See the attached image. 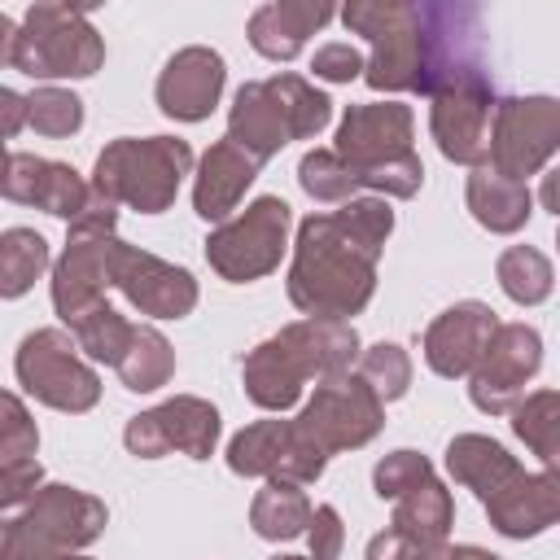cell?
<instances>
[{
    "label": "cell",
    "mask_w": 560,
    "mask_h": 560,
    "mask_svg": "<svg viewBox=\"0 0 560 560\" xmlns=\"http://www.w3.org/2000/svg\"><path fill=\"white\" fill-rule=\"evenodd\" d=\"M105 521H109V512L96 494L48 481L22 512H9V521L0 529V560L74 556L79 547H88L105 534Z\"/></svg>",
    "instance_id": "6"
},
{
    "label": "cell",
    "mask_w": 560,
    "mask_h": 560,
    "mask_svg": "<svg viewBox=\"0 0 560 560\" xmlns=\"http://www.w3.org/2000/svg\"><path fill=\"white\" fill-rule=\"evenodd\" d=\"M258 158H249L241 144H232L228 136L214 140L201 162H197V179H192V210L206 223H228V214L241 206L245 188L258 179Z\"/></svg>",
    "instance_id": "21"
},
{
    "label": "cell",
    "mask_w": 560,
    "mask_h": 560,
    "mask_svg": "<svg viewBox=\"0 0 560 560\" xmlns=\"http://www.w3.org/2000/svg\"><path fill=\"white\" fill-rule=\"evenodd\" d=\"M464 201H468L472 219H477L486 232H499V236L521 232V228L529 223V214H534V192H529V184L499 175L490 162L468 175Z\"/></svg>",
    "instance_id": "24"
},
{
    "label": "cell",
    "mask_w": 560,
    "mask_h": 560,
    "mask_svg": "<svg viewBox=\"0 0 560 560\" xmlns=\"http://www.w3.org/2000/svg\"><path fill=\"white\" fill-rule=\"evenodd\" d=\"M271 560H311V556H271Z\"/></svg>",
    "instance_id": "47"
},
{
    "label": "cell",
    "mask_w": 560,
    "mask_h": 560,
    "mask_svg": "<svg viewBox=\"0 0 560 560\" xmlns=\"http://www.w3.org/2000/svg\"><path fill=\"white\" fill-rule=\"evenodd\" d=\"M411 131H416V118H411V105L402 101H368V105H350L337 122V158H346L359 175V188L368 175L411 158Z\"/></svg>",
    "instance_id": "15"
},
{
    "label": "cell",
    "mask_w": 560,
    "mask_h": 560,
    "mask_svg": "<svg viewBox=\"0 0 560 560\" xmlns=\"http://www.w3.org/2000/svg\"><path fill=\"white\" fill-rule=\"evenodd\" d=\"M293 459V420H254L228 442V468L236 477L284 481Z\"/></svg>",
    "instance_id": "26"
},
{
    "label": "cell",
    "mask_w": 560,
    "mask_h": 560,
    "mask_svg": "<svg viewBox=\"0 0 560 560\" xmlns=\"http://www.w3.org/2000/svg\"><path fill=\"white\" fill-rule=\"evenodd\" d=\"M538 201L560 219V166L551 175H542V188H538Z\"/></svg>",
    "instance_id": "45"
},
{
    "label": "cell",
    "mask_w": 560,
    "mask_h": 560,
    "mask_svg": "<svg viewBox=\"0 0 560 560\" xmlns=\"http://www.w3.org/2000/svg\"><path fill=\"white\" fill-rule=\"evenodd\" d=\"M61 560H88V556H79V551H74V556H61Z\"/></svg>",
    "instance_id": "48"
},
{
    "label": "cell",
    "mask_w": 560,
    "mask_h": 560,
    "mask_svg": "<svg viewBox=\"0 0 560 560\" xmlns=\"http://www.w3.org/2000/svg\"><path fill=\"white\" fill-rule=\"evenodd\" d=\"M556 249H560V228H556Z\"/></svg>",
    "instance_id": "49"
},
{
    "label": "cell",
    "mask_w": 560,
    "mask_h": 560,
    "mask_svg": "<svg viewBox=\"0 0 560 560\" xmlns=\"http://www.w3.org/2000/svg\"><path fill=\"white\" fill-rule=\"evenodd\" d=\"M332 4L328 0H267L249 13V44L254 52H262L267 61H293L306 39L332 22Z\"/></svg>",
    "instance_id": "22"
},
{
    "label": "cell",
    "mask_w": 560,
    "mask_h": 560,
    "mask_svg": "<svg viewBox=\"0 0 560 560\" xmlns=\"http://www.w3.org/2000/svg\"><path fill=\"white\" fill-rule=\"evenodd\" d=\"M44 486V468L39 459H18V464H0V508L4 512H22Z\"/></svg>",
    "instance_id": "41"
},
{
    "label": "cell",
    "mask_w": 560,
    "mask_h": 560,
    "mask_svg": "<svg viewBox=\"0 0 560 560\" xmlns=\"http://www.w3.org/2000/svg\"><path fill=\"white\" fill-rule=\"evenodd\" d=\"M0 101H4V105H0V109H4V136L13 140V136L22 131V122H31V96H18L13 88H4Z\"/></svg>",
    "instance_id": "44"
},
{
    "label": "cell",
    "mask_w": 560,
    "mask_h": 560,
    "mask_svg": "<svg viewBox=\"0 0 560 560\" xmlns=\"http://www.w3.org/2000/svg\"><path fill=\"white\" fill-rule=\"evenodd\" d=\"M289 219L293 214L284 197H254L236 219L206 236V262L232 284L271 276L289 249Z\"/></svg>",
    "instance_id": "9"
},
{
    "label": "cell",
    "mask_w": 560,
    "mask_h": 560,
    "mask_svg": "<svg viewBox=\"0 0 560 560\" xmlns=\"http://www.w3.org/2000/svg\"><path fill=\"white\" fill-rule=\"evenodd\" d=\"M0 464H18V459H35V446H39V429L31 420V411L22 407L18 394H4L0 398Z\"/></svg>",
    "instance_id": "39"
},
{
    "label": "cell",
    "mask_w": 560,
    "mask_h": 560,
    "mask_svg": "<svg viewBox=\"0 0 560 560\" xmlns=\"http://www.w3.org/2000/svg\"><path fill=\"white\" fill-rule=\"evenodd\" d=\"M394 232V210L385 197H350L337 210L306 214L298 223L289 262V302L306 319L359 315L376 293V262Z\"/></svg>",
    "instance_id": "2"
},
{
    "label": "cell",
    "mask_w": 560,
    "mask_h": 560,
    "mask_svg": "<svg viewBox=\"0 0 560 560\" xmlns=\"http://www.w3.org/2000/svg\"><path fill=\"white\" fill-rule=\"evenodd\" d=\"M451 547L446 542H433V538H420V534H407L398 525H385L372 542H368V556L363 560H446Z\"/></svg>",
    "instance_id": "40"
},
{
    "label": "cell",
    "mask_w": 560,
    "mask_h": 560,
    "mask_svg": "<svg viewBox=\"0 0 560 560\" xmlns=\"http://www.w3.org/2000/svg\"><path fill=\"white\" fill-rule=\"evenodd\" d=\"M109 284L140 311L153 319H184L197 306V280L188 267H175L140 245L114 241L109 254Z\"/></svg>",
    "instance_id": "16"
},
{
    "label": "cell",
    "mask_w": 560,
    "mask_h": 560,
    "mask_svg": "<svg viewBox=\"0 0 560 560\" xmlns=\"http://www.w3.org/2000/svg\"><path fill=\"white\" fill-rule=\"evenodd\" d=\"M433 477V464L420 455V451H389L376 468H372V490L381 494V499H402L407 490H416V486H424Z\"/></svg>",
    "instance_id": "38"
},
{
    "label": "cell",
    "mask_w": 560,
    "mask_h": 560,
    "mask_svg": "<svg viewBox=\"0 0 560 560\" xmlns=\"http://www.w3.org/2000/svg\"><path fill=\"white\" fill-rule=\"evenodd\" d=\"M494 332H499V315L486 302H455L424 328V363L446 381L472 376Z\"/></svg>",
    "instance_id": "19"
},
{
    "label": "cell",
    "mask_w": 560,
    "mask_h": 560,
    "mask_svg": "<svg viewBox=\"0 0 560 560\" xmlns=\"http://www.w3.org/2000/svg\"><path fill=\"white\" fill-rule=\"evenodd\" d=\"M359 332L346 319H293L284 324L276 337L258 341L245 363H241V381L254 407L262 411H289L306 381H328V376H346L359 363Z\"/></svg>",
    "instance_id": "3"
},
{
    "label": "cell",
    "mask_w": 560,
    "mask_h": 560,
    "mask_svg": "<svg viewBox=\"0 0 560 560\" xmlns=\"http://www.w3.org/2000/svg\"><path fill=\"white\" fill-rule=\"evenodd\" d=\"M542 368V337L529 324H499L481 363L468 376V398L486 416H512L525 398V385Z\"/></svg>",
    "instance_id": "13"
},
{
    "label": "cell",
    "mask_w": 560,
    "mask_h": 560,
    "mask_svg": "<svg viewBox=\"0 0 560 560\" xmlns=\"http://www.w3.org/2000/svg\"><path fill=\"white\" fill-rule=\"evenodd\" d=\"M4 197L18 206H35L52 219L74 223L88 206H92V184L70 166V162H52V158H35V153H9L4 158V179H0Z\"/></svg>",
    "instance_id": "17"
},
{
    "label": "cell",
    "mask_w": 560,
    "mask_h": 560,
    "mask_svg": "<svg viewBox=\"0 0 560 560\" xmlns=\"http://www.w3.org/2000/svg\"><path fill=\"white\" fill-rule=\"evenodd\" d=\"M341 22L372 44L368 88L438 96L481 70V26L468 4H411V0H350Z\"/></svg>",
    "instance_id": "1"
},
{
    "label": "cell",
    "mask_w": 560,
    "mask_h": 560,
    "mask_svg": "<svg viewBox=\"0 0 560 560\" xmlns=\"http://www.w3.org/2000/svg\"><path fill=\"white\" fill-rule=\"evenodd\" d=\"M228 140L241 144L249 158L267 162L276 158L289 140H293V127L280 109V96L271 92L267 79L258 83H241L236 96H232V109H228Z\"/></svg>",
    "instance_id": "23"
},
{
    "label": "cell",
    "mask_w": 560,
    "mask_h": 560,
    "mask_svg": "<svg viewBox=\"0 0 560 560\" xmlns=\"http://www.w3.org/2000/svg\"><path fill=\"white\" fill-rule=\"evenodd\" d=\"M0 61L31 79H88L105 66V39L88 22V4L35 0L22 26L0 13Z\"/></svg>",
    "instance_id": "4"
},
{
    "label": "cell",
    "mask_w": 560,
    "mask_h": 560,
    "mask_svg": "<svg viewBox=\"0 0 560 560\" xmlns=\"http://www.w3.org/2000/svg\"><path fill=\"white\" fill-rule=\"evenodd\" d=\"M306 547H311V560H337L341 547H346V525H341V512L332 503H319L311 525H306Z\"/></svg>",
    "instance_id": "42"
},
{
    "label": "cell",
    "mask_w": 560,
    "mask_h": 560,
    "mask_svg": "<svg viewBox=\"0 0 560 560\" xmlns=\"http://www.w3.org/2000/svg\"><path fill=\"white\" fill-rule=\"evenodd\" d=\"M13 372H18V385L52 411L79 416V411H92L101 398V376L92 363H83V350L66 328L26 332L13 354Z\"/></svg>",
    "instance_id": "8"
},
{
    "label": "cell",
    "mask_w": 560,
    "mask_h": 560,
    "mask_svg": "<svg viewBox=\"0 0 560 560\" xmlns=\"http://www.w3.org/2000/svg\"><path fill=\"white\" fill-rule=\"evenodd\" d=\"M293 424L311 446H319L324 455H337V451L368 446L381 433L385 402L359 372H346V376L319 381L306 407L293 416Z\"/></svg>",
    "instance_id": "10"
},
{
    "label": "cell",
    "mask_w": 560,
    "mask_h": 560,
    "mask_svg": "<svg viewBox=\"0 0 560 560\" xmlns=\"http://www.w3.org/2000/svg\"><path fill=\"white\" fill-rule=\"evenodd\" d=\"M429 131L446 162L459 166H486L490 162V122H494V88L486 74H472L464 83L442 88L429 96Z\"/></svg>",
    "instance_id": "14"
},
{
    "label": "cell",
    "mask_w": 560,
    "mask_h": 560,
    "mask_svg": "<svg viewBox=\"0 0 560 560\" xmlns=\"http://www.w3.org/2000/svg\"><path fill=\"white\" fill-rule=\"evenodd\" d=\"M446 472L486 503L521 472V464L503 442H494L486 433H459L446 442Z\"/></svg>",
    "instance_id": "25"
},
{
    "label": "cell",
    "mask_w": 560,
    "mask_h": 560,
    "mask_svg": "<svg viewBox=\"0 0 560 560\" xmlns=\"http://www.w3.org/2000/svg\"><path fill=\"white\" fill-rule=\"evenodd\" d=\"M298 184H302L306 197L337 201V206H346L359 192V175H354V166L346 158H337V149H311V153H302Z\"/></svg>",
    "instance_id": "35"
},
{
    "label": "cell",
    "mask_w": 560,
    "mask_h": 560,
    "mask_svg": "<svg viewBox=\"0 0 560 560\" xmlns=\"http://www.w3.org/2000/svg\"><path fill=\"white\" fill-rule=\"evenodd\" d=\"M192 171V149L179 136H118L96 153L92 188L140 214L171 210L184 175Z\"/></svg>",
    "instance_id": "5"
},
{
    "label": "cell",
    "mask_w": 560,
    "mask_h": 560,
    "mask_svg": "<svg viewBox=\"0 0 560 560\" xmlns=\"http://www.w3.org/2000/svg\"><path fill=\"white\" fill-rule=\"evenodd\" d=\"M70 332H74L79 350H83L92 363L118 368V359L127 354V346H131V337H136V324L122 319L109 302H101V306H92L88 315H79V319L70 324Z\"/></svg>",
    "instance_id": "33"
},
{
    "label": "cell",
    "mask_w": 560,
    "mask_h": 560,
    "mask_svg": "<svg viewBox=\"0 0 560 560\" xmlns=\"http://www.w3.org/2000/svg\"><path fill=\"white\" fill-rule=\"evenodd\" d=\"M267 83H271V92H276L280 105H284V118H289V127H293V140H311V136L332 118V101H328L315 83H306L302 74L280 70V74H271Z\"/></svg>",
    "instance_id": "34"
},
{
    "label": "cell",
    "mask_w": 560,
    "mask_h": 560,
    "mask_svg": "<svg viewBox=\"0 0 560 560\" xmlns=\"http://www.w3.org/2000/svg\"><path fill=\"white\" fill-rule=\"evenodd\" d=\"M311 70H315V79H324V83H350V79H359V74L368 70V61L359 57L354 44H324V48H315Z\"/></svg>",
    "instance_id": "43"
},
{
    "label": "cell",
    "mask_w": 560,
    "mask_h": 560,
    "mask_svg": "<svg viewBox=\"0 0 560 560\" xmlns=\"http://www.w3.org/2000/svg\"><path fill=\"white\" fill-rule=\"evenodd\" d=\"M446 560H503V556H494V551H486V547H472V542H459V547H451Z\"/></svg>",
    "instance_id": "46"
},
{
    "label": "cell",
    "mask_w": 560,
    "mask_h": 560,
    "mask_svg": "<svg viewBox=\"0 0 560 560\" xmlns=\"http://www.w3.org/2000/svg\"><path fill=\"white\" fill-rule=\"evenodd\" d=\"M490 525L503 538H534L551 525H560V472L542 468V472H516L494 499L481 503Z\"/></svg>",
    "instance_id": "20"
},
{
    "label": "cell",
    "mask_w": 560,
    "mask_h": 560,
    "mask_svg": "<svg viewBox=\"0 0 560 560\" xmlns=\"http://www.w3.org/2000/svg\"><path fill=\"white\" fill-rule=\"evenodd\" d=\"M219 407L197 398V394H175L140 416L127 420L122 442L136 459H162L171 451L188 455V459H210L219 446Z\"/></svg>",
    "instance_id": "12"
},
{
    "label": "cell",
    "mask_w": 560,
    "mask_h": 560,
    "mask_svg": "<svg viewBox=\"0 0 560 560\" xmlns=\"http://www.w3.org/2000/svg\"><path fill=\"white\" fill-rule=\"evenodd\" d=\"M31 127L39 136H52V140L74 136L83 127V101L70 88H52V83L35 88L31 92Z\"/></svg>",
    "instance_id": "37"
},
{
    "label": "cell",
    "mask_w": 560,
    "mask_h": 560,
    "mask_svg": "<svg viewBox=\"0 0 560 560\" xmlns=\"http://www.w3.org/2000/svg\"><path fill=\"white\" fill-rule=\"evenodd\" d=\"M494 276H499V289H503L516 306H538V302H547V298H551V284H556L547 254L534 249V245H512V249H503Z\"/></svg>",
    "instance_id": "31"
},
{
    "label": "cell",
    "mask_w": 560,
    "mask_h": 560,
    "mask_svg": "<svg viewBox=\"0 0 560 560\" xmlns=\"http://www.w3.org/2000/svg\"><path fill=\"white\" fill-rule=\"evenodd\" d=\"M560 149V101L556 96H508L490 122V166L508 179L538 175Z\"/></svg>",
    "instance_id": "11"
},
{
    "label": "cell",
    "mask_w": 560,
    "mask_h": 560,
    "mask_svg": "<svg viewBox=\"0 0 560 560\" xmlns=\"http://www.w3.org/2000/svg\"><path fill=\"white\" fill-rule=\"evenodd\" d=\"M311 516H315V508L298 481H267L249 503V525L267 542H284V538L306 534Z\"/></svg>",
    "instance_id": "27"
},
{
    "label": "cell",
    "mask_w": 560,
    "mask_h": 560,
    "mask_svg": "<svg viewBox=\"0 0 560 560\" xmlns=\"http://www.w3.org/2000/svg\"><path fill=\"white\" fill-rule=\"evenodd\" d=\"M114 372L122 376V385L131 394H153L175 376V350L153 324H136V337H131V346Z\"/></svg>",
    "instance_id": "28"
},
{
    "label": "cell",
    "mask_w": 560,
    "mask_h": 560,
    "mask_svg": "<svg viewBox=\"0 0 560 560\" xmlns=\"http://www.w3.org/2000/svg\"><path fill=\"white\" fill-rule=\"evenodd\" d=\"M451 521H455L451 490L438 477H429L424 486H416L402 499H394V521L389 525H398L407 534H420V538H433V542H446Z\"/></svg>",
    "instance_id": "30"
},
{
    "label": "cell",
    "mask_w": 560,
    "mask_h": 560,
    "mask_svg": "<svg viewBox=\"0 0 560 560\" xmlns=\"http://www.w3.org/2000/svg\"><path fill=\"white\" fill-rule=\"evenodd\" d=\"M48 267V241L35 228H9L0 236V293L22 298Z\"/></svg>",
    "instance_id": "32"
},
{
    "label": "cell",
    "mask_w": 560,
    "mask_h": 560,
    "mask_svg": "<svg viewBox=\"0 0 560 560\" xmlns=\"http://www.w3.org/2000/svg\"><path fill=\"white\" fill-rule=\"evenodd\" d=\"M512 433L542 459V468L560 472V389H534L512 411Z\"/></svg>",
    "instance_id": "29"
},
{
    "label": "cell",
    "mask_w": 560,
    "mask_h": 560,
    "mask_svg": "<svg viewBox=\"0 0 560 560\" xmlns=\"http://www.w3.org/2000/svg\"><path fill=\"white\" fill-rule=\"evenodd\" d=\"M223 83H228L223 57L214 48H206V44H188V48H179L162 66L153 96H158V109L166 118H175V122H201L219 105Z\"/></svg>",
    "instance_id": "18"
},
{
    "label": "cell",
    "mask_w": 560,
    "mask_h": 560,
    "mask_svg": "<svg viewBox=\"0 0 560 560\" xmlns=\"http://www.w3.org/2000/svg\"><path fill=\"white\" fill-rule=\"evenodd\" d=\"M114 228H118V206L105 201L101 192L70 223L66 249L52 262V311L66 324H74L79 315H88L92 306L105 302V289H109V254H114V241H118Z\"/></svg>",
    "instance_id": "7"
},
{
    "label": "cell",
    "mask_w": 560,
    "mask_h": 560,
    "mask_svg": "<svg viewBox=\"0 0 560 560\" xmlns=\"http://www.w3.org/2000/svg\"><path fill=\"white\" fill-rule=\"evenodd\" d=\"M359 376L376 389L381 402H394L411 389V354L398 341H376L359 354Z\"/></svg>",
    "instance_id": "36"
}]
</instances>
